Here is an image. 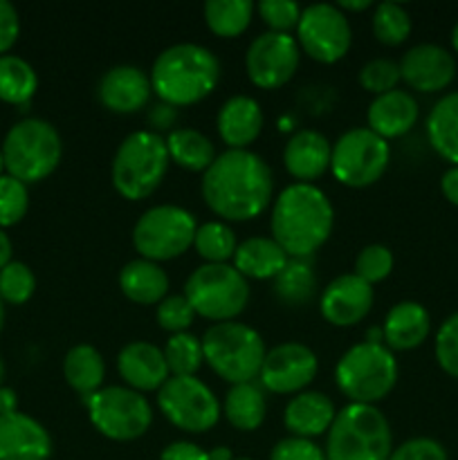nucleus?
Wrapping results in <instances>:
<instances>
[{
  "instance_id": "5701e85b",
  "label": "nucleus",
  "mask_w": 458,
  "mask_h": 460,
  "mask_svg": "<svg viewBox=\"0 0 458 460\" xmlns=\"http://www.w3.org/2000/svg\"><path fill=\"white\" fill-rule=\"evenodd\" d=\"M420 117L416 97L409 90H391V93L377 94L368 103L366 111V128L380 135L382 139H395L407 135L416 126Z\"/></svg>"
},
{
  "instance_id": "a211bd4d",
  "label": "nucleus",
  "mask_w": 458,
  "mask_h": 460,
  "mask_svg": "<svg viewBox=\"0 0 458 460\" xmlns=\"http://www.w3.org/2000/svg\"><path fill=\"white\" fill-rule=\"evenodd\" d=\"M373 301H375L373 286L350 272L332 279L323 288L321 296H319V310L328 323L337 328H348L362 322L371 313Z\"/></svg>"
},
{
  "instance_id": "ea45409f",
  "label": "nucleus",
  "mask_w": 458,
  "mask_h": 460,
  "mask_svg": "<svg viewBox=\"0 0 458 460\" xmlns=\"http://www.w3.org/2000/svg\"><path fill=\"white\" fill-rule=\"evenodd\" d=\"M30 209V191L27 184L12 175H0V229L13 227L21 223Z\"/></svg>"
},
{
  "instance_id": "cd10ccee",
  "label": "nucleus",
  "mask_w": 458,
  "mask_h": 460,
  "mask_svg": "<svg viewBox=\"0 0 458 460\" xmlns=\"http://www.w3.org/2000/svg\"><path fill=\"white\" fill-rule=\"evenodd\" d=\"M119 290L128 301L139 305H155L169 292V274L160 263L135 259L119 272Z\"/></svg>"
},
{
  "instance_id": "49530a36",
  "label": "nucleus",
  "mask_w": 458,
  "mask_h": 460,
  "mask_svg": "<svg viewBox=\"0 0 458 460\" xmlns=\"http://www.w3.org/2000/svg\"><path fill=\"white\" fill-rule=\"evenodd\" d=\"M269 460H326V452L314 440L287 436L274 445Z\"/></svg>"
},
{
  "instance_id": "bf43d9fd",
  "label": "nucleus",
  "mask_w": 458,
  "mask_h": 460,
  "mask_svg": "<svg viewBox=\"0 0 458 460\" xmlns=\"http://www.w3.org/2000/svg\"><path fill=\"white\" fill-rule=\"evenodd\" d=\"M3 326H4V301L0 299V332H3Z\"/></svg>"
},
{
  "instance_id": "052dcab7",
  "label": "nucleus",
  "mask_w": 458,
  "mask_h": 460,
  "mask_svg": "<svg viewBox=\"0 0 458 460\" xmlns=\"http://www.w3.org/2000/svg\"><path fill=\"white\" fill-rule=\"evenodd\" d=\"M3 377H4V364L3 359H0V382H3Z\"/></svg>"
},
{
  "instance_id": "4be33fe9",
  "label": "nucleus",
  "mask_w": 458,
  "mask_h": 460,
  "mask_svg": "<svg viewBox=\"0 0 458 460\" xmlns=\"http://www.w3.org/2000/svg\"><path fill=\"white\" fill-rule=\"evenodd\" d=\"M332 144L326 135L313 128H301L290 135L283 148V164L296 182L313 184L330 169Z\"/></svg>"
},
{
  "instance_id": "7ed1b4c3",
  "label": "nucleus",
  "mask_w": 458,
  "mask_h": 460,
  "mask_svg": "<svg viewBox=\"0 0 458 460\" xmlns=\"http://www.w3.org/2000/svg\"><path fill=\"white\" fill-rule=\"evenodd\" d=\"M148 76L160 102L175 108L193 106L216 90L220 61L205 45L175 43L157 54Z\"/></svg>"
},
{
  "instance_id": "4c0bfd02",
  "label": "nucleus",
  "mask_w": 458,
  "mask_h": 460,
  "mask_svg": "<svg viewBox=\"0 0 458 460\" xmlns=\"http://www.w3.org/2000/svg\"><path fill=\"white\" fill-rule=\"evenodd\" d=\"M373 34L384 45H400L411 34V16L398 3H380L373 7Z\"/></svg>"
},
{
  "instance_id": "e2e57ef3",
  "label": "nucleus",
  "mask_w": 458,
  "mask_h": 460,
  "mask_svg": "<svg viewBox=\"0 0 458 460\" xmlns=\"http://www.w3.org/2000/svg\"><path fill=\"white\" fill-rule=\"evenodd\" d=\"M233 460H251V458H233Z\"/></svg>"
},
{
  "instance_id": "20e7f679",
  "label": "nucleus",
  "mask_w": 458,
  "mask_h": 460,
  "mask_svg": "<svg viewBox=\"0 0 458 460\" xmlns=\"http://www.w3.org/2000/svg\"><path fill=\"white\" fill-rule=\"evenodd\" d=\"M326 460H389L393 434L375 404H346L326 434Z\"/></svg>"
},
{
  "instance_id": "2f4dec72",
  "label": "nucleus",
  "mask_w": 458,
  "mask_h": 460,
  "mask_svg": "<svg viewBox=\"0 0 458 460\" xmlns=\"http://www.w3.org/2000/svg\"><path fill=\"white\" fill-rule=\"evenodd\" d=\"M166 151L171 162L187 171L205 173L216 160L214 142L196 128H173L166 135Z\"/></svg>"
},
{
  "instance_id": "79ce46f5",
  "label": "nucleus",
  "mask_w": 458,
  "mask_h": 460,
  "mask_svg": "<svg viewBox=\"0 0 458 460\" xmlns=\"http://www.w3.org/2000/svg\"><path fill=\"white\" fill-rule=\"evenodd\" d=\"M393 252L386 245H373L362 247V252L355 259V272L362 281H366L368 286H375V283L384 281L391 272H393Z\"/></svg>"
},
{
  "instance_id": "7c9ffc66",
  "label": "nucleus",
  "mask_w": 458,
  "mask_h": 460,
  "mask_svg": "<svg viewBox=\"0 0 458 460\" xmlns=\"http://www.w3.org/2000/svg\"><path fill=\"white\" fill-rule=\"evenodd\" d=\"M223 416L227 418L229 425L238 431H256L265 420L268 413V402H265L263 386L256 382H245V385H232L225 394Z\"/></svg>"
},
{
  "instance_id": "f257e3e1",
  "label": "nucleus",
  "mask_w": 458,
  "mask_h": 460,
  "mask_svg": "<svg viewBox=\"0 0 458 460\" xmlns=\"http://www.w3.org/2000/svg\"><path fill=\"white\" fill-rule=\"evenodd\" d=\"M200 191L205 205L220 216L223 223L254 220L272 202V169L250 148H227L216 155L214 164L202 173Z\"/></svg>"
},
{
  "instance_id": "412c9836",
  "label": "nucleus",
  "mask_w": 458,
  "mask_h": 460,
  "mask_svg": "<svg viewBox=\"0 0 458 460\" xmlns=\"http://www.w3.org/2000/svg\"><path fill=\"white\" fill-rule=\"evenodd\" d=\"M117 371L128 389L137 394L160 391L171 373L162 349L151 341H130L117 355Z\"/></svg>"
},
{
  "instance_id": "6e6d98bb",
  "label": "nucleus",
  "mask_w": 458,
  "mask_h": 460,
  "mask_svg": "<svg viewBox=\"0 0 458 460\" xmlns=\"http://www.w3.org/2000/svg\"><path fill=\"white\" fill-rule=\"evenodd\" d=\"M337 7L341 9V12H366V9L373 7L371 0H341V3H337Z\"/></svg>"
},
{
  "instance_id": "473e14b6",
  "label": "nucleus",
  "mask_w": 458,
  "mask_h": 460,
  "mask_svg": "<svg viewBox=\"0 0 458 460\" xmlns=\"http://www.w3.org/2000/svg\"><path fill=\"white\" fill-rule=\"evenodd\" d=\"M39 88L36 70L21 57L3 54L0 57V102L12 106H27Z\"/></svg>"
},
{
  "instance_id": "ddd939ff",
  "label": "nucleus",
  "mask_w": 458,
  "mask_h": 460,
  "mask_svg": "<svg viewBox=\"0 0 458 460\" xmlns=\"http://www.w3.org/2000/svg\"><path fill=\"white\" fill-rule=\"evenodd\" d=\"M162 416L180 431L205 434L220 420L218 398L200 377H169L157 391Z\"/></svg>"
},
{
  "instance_id": "423d86ee",
  "label": "nucleus",
  "mask_w": 458,
  "mask_h": 460,
  "mask_svg": "<svg viewBox=\"0 0 458 460\" xmlns=\"http://www.w3.org/2000/svg\"><path fill=\"white\" fill-rule=\"evenodd\" d=\"M200 341L205 362L220 380L229 385H245L260 376L268 350L263 337L247 323H214L207 328Z\"/></svg>"
},
{
  "instance_id": "39448f33",
  "label": "nucleus",
  "mask_w": 458,
  "mask_h": 460,
  "mask_svg": "<svg viewBox=\"0 0 458 460\" xmlns=\"http://www.w3.org/2000/svg\"><path fill=\"white\" fill-rule=\"evenodd\" d=\"M169 164L166 139L153 130H135L117 146L112 157V187L126 200H144L157 191Z\"/></svg>"
},
{
  "instance_id": "4d7b16f0",
  "label": "nucleus",
  "mask_w": 458,
  "mask_h": 460,
  "mask_svg": "<svg viewBox=\"0 0 458 460\" xmlns=\"http://www.w3.org/2000/svg\"><path fill=\"white\" fill-rule=\"evenodd\" d=\"M209 460H233V454L229 447H223V445H218V447H214L209 452Z\"/></svg>"
},
{
  "instance_id": "f03ea898",
  "label": "nucleus",
  "mask_w": 458,
  "mask_h": 460,
  "mask_svg": "<svg viewBox=\"0 0 458 460\" xmlns=\"http://www.w3.org/2000/svg\"><path fill=\"white\" fill-rule=\"evenodd\" d=\"M332 227V202L314 184L295 182L274 200L269 229L290 259H310L330 238Z\"/></svg>"
},
{
  "instance_id": "3c124183",
  "label": "nucleus",
  "mask_w": 458,
  "mask_h": 460,
  "mask_svg": "<svg viewBox=\"0 0 458 460\" xmlns=\"http://www.w3.org/2000/svg\"><path fill=\"white\" fill-rule=\"evenodd\" d=\"M175 121H178V108L169 106L164 102H157L155 106H151L148 111V124H151L153 133L160 135V130H173Z\"/></svg>"
},
{
  "instance_id": "9d476101",
  "label": "nucleus",
  "mask_w": 458,
  "mask_h": 460,
  "mask_svg": "<svg viewBox=\"0 0 458 460\" xmlns=\"http://www.w3.org/2000/svg\"><path fill=\"white\" fill-rule=\"evenodd\" d=\"M198 223L191 211L178 205H157L144 211L133 227V247L139 259L162 263L193 247Z\"/></svg>"
},
{
  "instance_id": "6ab92c4d",
  "label": "nucleus",
  "mask_w": 458,
  "mask_h": 460,
  "mask_svg": "<svg viewBox=\"0 0 458 460\" xmlns=\"http://www.w3.org/2000/svg\"><path fill=\"white\" fill-rule=\"evenodd\" d=\"M151 94V76L135 66L110 67L97 85L99 102L117 115H133L142 111Z\"/></svg>"
},
{
  "instance_id": "58836bf2",
  "label": "nucleus",
  "mask_w": 458,
  "mask_h": 460,
  "mask_svg": "<svg viewBox=\"0 0 458 460\" xmlns=\"http://www.w3.org/2000/svg\"><path fill=\"white\" fill-rule=\"evenodd\" d=\"M36 290V277L30 265L22 261H9L0 270V299L4 304L22 305L31 299Z\"/></svg>"
},
{
  "instance_id": "603ef678",
  "label": "nucleus",
  "mask_w": 458,
  "mask_h": 460,
  "mask_svg": "<svg viewBox=\"0 0 458 460\" xmlns=\"http://www.w3.org/2000/svg\"><path fill=\"white\" fill-rule=\"evenodd\" d=\"M440 191H443L445 200L458 207V166H449L440 178Z\"/></svg>"
},
{
  "instance_id": "f3484780",
  "label": "nucleus",
  "mask_w": 458,
  "mask_h": 460,
  "mask_svg": "<svg viewBox=\"0 0 458 460\" xmlns=\"http://www.w3.org/2000/svg\"><path fill=\"white\" fill-rule=\"evenodd\" d=\"M400 76L416 93H440L456 79V58L436 43L413 45L400 58Z\"/></svg>"
},
{
  "instance_id": "13d9d810",
  "label": "nucleus",
  "mask_w": 458,
  "mask_h": 460,
  "mask_svg": "<svg viewBox=\"0 0 458 460\" xmlns=\"http://www.w3.org/2000/svg\"><path fill=\"white\" fill-rule=\"evenodd\" d=\"M452 48H454V52L458 54V22L454 25V30H452Z\"/></svg>"
},
{
  "instance_id": "f8f14e48",
  "label": "nucleus",
  "mask_w": 458,
  "mask_h": 460,
  "mask_svg": "<svg viewBox=\"0 0 458 460\" xmlns=\"http://www.w3.org/2000/svg\"><path fill=\"white\" fill-rule=\"evenodd\" d=\"M391 164V146L386 139L366 126L350 128L332 144L330 171L344 187L364 189L375 184Z\"/></svg>"
},
{
  "instance_id": "72a5a7b5",
  "label": "nucleus",
  "mask_w": 458,
  "mask_h": 460,
  "mask_svg": "<svg viewBox=\"0 0 458 460\" xmlns=\"http://www.w3.org/2000/svg\"><path fill=\"white\" fill-rule=\"evenodd\" d=\"M254 9L250 0H209L202 7V16L216 36L236 39L250 27Z\"/></svg>"
},
{
  "instance_id": "864d4df0",
  "label": "nucleus",
  "mask_w": 458,
  "mask_h": 460,
  "mask_svg": "<svg viewBox=\"0 0 458 460\" xmlns=\"http://www.w3.org/2000/svg\"><path fill=\"white\" fill-rule=\"evenodd\" d=\"M18 411V395L9 386H0V416Z\"/></svg>"
},
{
  "instance_id": "bb28decb",
  "label": "nucleus",
  "mask_w": 458,
  "mask_h": 460,
  "mask_svg": "<svg viewBox=\"0 0 458 460\" xmlns=\"http://www.w3.org/2000/svg\"><path fill=\"white\" fill-rule=\"evenodd\" d=\"M287 261H290V256L283 252V247L274 238L251 236L238 243L232 265L245 279L265 281V279L277 277L286 268Z\"/></svg>"
},
{
  "instance_id": "aec40b11",
  "label": "nucleus",
  "mask_w": 458,
  "mask_h": 460,
  "mask_svg": "<svg viewBox=\"0 0 458 460\" xmlns=\"http://www.w3.org/2000/svg\"><path fill=\"white\" fill-rule=\"evenodd\" d=\"M49 431L27 413L0 416V460H49Z\"/></svg>"
},
{
  "instance_id": "1a4fd4ad",
  "label": "nucleus",
  "mask_w": 458,
  "mask_h": 460,
  "mask_svg": "<svg viewBox=\"0 0 458 460\" xmlns=\"http://www.w3.org/2000/svg\"><path fill=\"white\" fill-rule=\"evenodd\" d=\"M184 296L209 322H233L250 301V283L232 263H205L189 274Z\"/></svg>"
},
{
  "instance_id": "c85d7f7f",
  "label": "nucleus",
  "mask_w": 458,
  "mask_h": 460,
  "mask_svg": "<svg viewBox=\"0 0 458 460\" xmlns=\"http://www.w3.org/2000/svg\"><path fill=\"white\" fill-rule=\"evenodd\" d=\"M427 139L445 162L458 166V90L434 103L427 115Z\"/></svg>"
},
{
  "instance_id": "2eb2a0df",
  "label": "nucleus",
  "mask_w": 458,
  "mask_h": 460,
  "mask_svg": "<svg viewBox=\"0 0 458 460\" xmlns=\"http://www.w3.org/2000/svg\"><path fill=\"white\" fill-rule=\"evenodd\" d=\"M301 49L295 36L265 31L250 43L245 54V70L251 84L263 90L286 85L299 70Z\"/></svg>"
},
{
  "instance_id": "c03bdc74",
  "label": "nucleus",
  "mask_w": 458,
  "mask_h": 460,
  "mask_svg": "<svg viewBox=\"0 0 458 460\" xmlns=\"http://www.w3.org/2000/svg\"><path fill=\"white\" fill-rule=\"evenodd\" d=\"M434 353L438 367L443 368L449 377H456L458 380V313L449 314V317L440 323L438 332H436Z\"/></svg>"
},
{
  "instance_id": "680f3d73",
  "label": "nucleus",
  "mask_w": 458,
  "mask_h": 460,
  "mask_svg": "<svg viewBox=\"0 0 458 460\" xmlns=\"http://www.w3.org/2000/svg\"><path fill=\"white\" fill-rule=\"evenodd\" d=\"M4 171V162H3V151H0V175H3Z\"/></svg>"
},
{
  "instance_id": "c756f323",
  "label": "nucleus",
  "mask_w": 458,
  "mask_h": 460,
  "mask_svg": "<svg viewBox=\"0 0 458 460\" xmlns=\"http://www.w3.org/2000/svg\"><path fill=\"white\" fill-rule=\"evenodd\" d=\"M63 377L70 389H75L85 400L103 389L106 362L94 346L76 344L63 358Z\"/></svg>"
},
{
  "instance_id": "37998d69",
  "label": "nucleus",
  "mask_w": 458,
  "mask_h": 460,
  "mask_svg": "<svg viewBox=\"0 0 458 460\" xmlns=\"http://www.w3.org/2000/svg\"><path fill=\"white\" fill-rule=\"evenodd\" d=\"M155 319L162 331L171 332V335H178V332H187L191 328L196 313H193L191 304H189V299L184 295H166L157 304Z\"/></svg>"
},
{
  "instance_id": "dca6fc26",
  "label": "nucleus",
  "mask_w": 458,
  "mask_h": 460,
  "mask_svg": "<svg viewBox=\"0 0 458 460\" xmlns=\"http://www.w3.org/2000/svg\"><path fill=\"white\" fill-rule=\"evenodd\" d=\"M319 359L313 349L299 341H286L268 350L260 367V385L278 395H296L317 377Z\"/></svg>"
},
{
  "instance_id": "b1692460",
  "label": "nucleus",
  "mask_w": 458,
  "mask_h": 460,
  "mask_svg": "<svg viewBox=\"0 0 458 460\" xmlns=\"http://www.w3.org/2000/svg\"><path fill=\"white\" fill-rule=\"evenodd\" d=\"M335 416L337 407L326 394L301 391L287 402L286 413H283V425L295 438L314 440L328 434Z\"/></svg>"
},
{
  "instance_id": "9b49d317",
  "label": "nucleus",
  "mask_w": 458,
  "mask_h": 460,
  "mask_svg": "<svg viewBox=\"0 0 458 460\" xmlns=\"http://www.w3.org/2000/svg\"><path fill=\"white\" fill-rule=\"evenodd\" d=\"M94 429L115 443L142 438L153 422L148 400L128 386H103L84 400Z\"/></svg>"
},
{
  "instance_id": "e433bc0d",
  "label": "nucleus",
  "mask_w": 458,
  "mask_h": 460,
  "mask_svg": "<svg viewBox=\"0 0 458 460\" xmlns=\"http://www.w3.org/2000/svg\"><path fill=\"white\" fill-rule=\"evenodd\" d=\"M162 353H164L171 377H193L205 362L202 341L191 332L171 335Z\"/></svg>"
},
{
  "instance_id": "f704fd0d",
  "label": "nucleus",
  "mask_w": 458,
  "mask_h": 460,
  "mask_svg": "<svg viewBox=\"0 0 458 460\" xmlns=\"http://www.w3.org/2000/svg\"><path fill=\"white\" fill-rule=\"evenodd\" d=\"M272 281L274 295L287 305H305L317 290V277L308 259H290Z\"/></svg>"
},
{
  "instance_id": "09e8293b",
  "label": "nucleus",
  "mask_w": 458,
  "mask_h": 460,
  "mask_svg": "<svg viewBox=\"0 0 458 460\" xmlns=\"http://www.w3.org/2000/svg\"><path fill=\"white\" fill-rule=\"evenodd\" d=\"M21 34V18L16 7L7 0H0V57L13 48Z\"/></svg>"
},
{
  "instance_id": "393cba45",
  "label": "nucleus",
  "mask_w": 458,
  "mask_h": 460,
  "mask_svg": "<svg viewBox=\"0 0 458 460\" xmlns=\"http://www.w3.org/2000/svg\"><path fill=\"white\" fill-rule=\"evenodd\" d=\"M216 126L227 148H236V151L247 148L263 130L260 103L250 94H233L220 106Z\"/></svg>"
},
{
  "instance_id": "de8ad7c7",
  "label": "nucleus",
  "mask_w": 458,
  "mask_h": 460,
  "mask_svg": "<svg viewBox=\"0 0 458 460\" xmlns=\"http://www.w3.org/2000/svg\"><path fill=\"white\" fill-rule=\"evenodd\" d=\"M389 460H449L447 449L434 438L404 440L400 447H393Z\"/></svg>"
},
{
  "instance_id": "a19ab883",
  "label": "nucleus",
  "mask_w": 458,
  "mask_h": 460,
  "mask_svg": "<svg viewBox=\"0 0 458 460\" xmlns=\"http://www.w3.org/2000/svg\"><path fill=\"white\" fill-rule=\"evenodd\" d=\"M400 81H402V76H400V63L393 61V58H371L359 70V85L366 93H371L373 97L391 93V90L398 88Z\"/></svg>"
},
{
  "instance_id": "4468645a",
  "label": "nucleus",
  "mask_w": 458,
  "mask_h": 460,
  "mask_svg": "<svg viewBox=\"0 0 458 460\" xmlns=\"http://www.w3.org/2000/svg\"><path fill=\"white\" fill-rule=\"evenodd\" d=\"M295 39L301 52L308 54L313 61L330 66L348 54L353 30L348 16L337 4L317 3L301 12Z\"/></svg>"
},
{
  "instance_id": "a878e982",
  "label": "nucleus",
  "mask_w": 458,
  "mask_h": 460,
  "mask_svg": "<svg viewBox=\"0 0 458 460\" xmlns=\"http://www.w3.org/2000/svg\"><path fill=\"white\" fill-rule=\"evenodd\" d=\"M431 332V317L418 301H400L386 313L382 323L384 346L389 350H413L427 341Z\"/></svg>"
},
{
  "instance_id": "c9c22d12",
  "label": "nucleus",
  "mask_w": 458,
  "mask_h": 460,
  "mask_svg": "<svg viewBox=\"0 0 458 460\" xmlns=\"http://www.w3.org/2000/svg\"><path fill=\"white\" fill-rule=\"evenodd\" d=\"M193 247L207 263H229L236 254V234L223 220H211V223L198 225Z\"/></svg>"
},
{
  "instance_id": "a18cd8bd",
  "label": "nucleus",
  "mask_w": 458,
  "mask_h": 460,
  "mask_svg": "<svg viewBox=\"0 0 458 460\" xmlns=\"http://www.w3.org/2000/svg\"><path fill=\"white\" fill-rule=\"evenodd\" d=\"M260 21L269 27V31L278 34H290V30H296L299 18L304 9L295 0H260L256 4Z\"/></svg>"
},
{
  "instance_id": "0eeeda50",
  "label": "nucleus",
  "mask_w": 458,
  "mask_h": 460,
  "mask_svg": "<svg viewBox=\"0 0 458 460\" xmlns=\"http://www.w3.org/2000/svg\"><path fill=\"white\" fill-rule=\"evenodd\" d=\"M0 151L7 175L21 180L22 184H34L57 171L63 142L49 121L27 117L7 130Z\"/></svg>"
},
{
  "instance_id": "8fccbe9b",
  "label": "nucleus",
  "mask_w": 458,
  "mask_h": 460,
  "mask_svg": "<svg viewBox=\"0 0 458 460\" xmlns=\"http://www.w3.org/2000/svg\"><path fill=\"white\" fill-rule=\"evenodd\" d=\"M160 460H209V452L189 440H175L162 449Z\"/></svg>"
},
{
  "instance_id": "6e6552de",
  "label": "nucleus",
  "mask_w": 458,
  "mask_h": 460,
  "mask_svg": "<svg viewBox=\"0 0 458 460\" xmlns=\"http://www.w3.org/2000/svg\"><path fill=\"white\" fill-rule=\"evenodd\" d=\"M398 362L384 344L362 341L346 350L335 367V385L350 404H375L393 391Z\"/></svg>"
},
{
  "instance_id": "5fc2aeb1",
  "label": "nucleus",
  "mask_w": 458,
  "mask_h": 460,
  "mask_svg": "<svg viewBox=\"0 0 458 460\" xmlns=\"http://www.w3.org/2000/svg\"><path fill=\"white\" fill-rule=\"evenodd\" d=\"M12 261V241L4 234V229H0V270Z\"/></svg>"
}]
</instances>
